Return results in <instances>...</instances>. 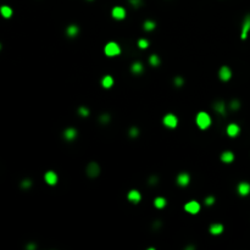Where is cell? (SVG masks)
I'll list each match as a JSON object with an SVG mask.
<instances>
[{
  "label": "cell",
  "mask_w": 250,
  "mask_h": 250,
  "mask_svg": "<svg viewBox=\"0 0 250 250\" xmlns=\"http://www.w3.org/2000/svg\"><path fill=\"white\" fill-rule=\"evenodd\" d=\"M195 122H197V126L200 128V129H207L211 125V117L207 112L205 111H200L195 116Z\"/></svg>",
  "instance_id": "obj_1"
},
{
  "label": "cell",
  "mask_w": 250,
  "mask_h": 250,
  "mask_svg": "<svg viewBox=\"0 0 250 250\" xmlns=\"http://www.w3.org/2000/svg\"><path fill=\"white\" fill-rule=\"evenodd\" d=\"M104 53L106 56L114 57V56H117L121 54V48L116 42H109V43H106V45L104 48Z\"/></svg>",
  "instance_id": "obj_2"
},
{
  "label": "cell",
  "mask_w": 250,
  "mask_h": 250,
  "mask_svg": "<svg viewBox=\"0 0 250 250\" xmlns=\"http://www.w3.org/2000/svg\"><path fill=\"white\" fill-rule=\"evenodd\" d=\"M86 172H87V176L91 177V178H95L100 175V166L98 162H89L87 165V169H86Z\"/></svg>",
  "instance_id": "obj_3"
},
{
  "label": "cell",
  "mask_w": 250,
  "mask_h": 250,
  "mask_svg": "<svg viewBox=\"0 0 250 250\" xmlns=\"http://www.w3.org/2000/svg\"><path fill=\"white\" fill-rule=\"evenodd\" d=\"M162 123L167 127V128H176L177 125H178V117L175 115V114H167V115H165L163 118H162Z\"/></svg>",
  "instance_id": "obj_4"
},
{
  "label": "cell",
  "mask_w": 250,
  "mask_h": 250,
  "mask_svg": "<svg viewBox=\"0 0 250 250\" xmlns=\"http://www.w3.org/2000/svg\"><path fill=\"white\" fill-rule=\"evenodd\" d=\"M249 32H250V14H248L244 20H243V23H241V31H240V39L241 40H245L249 36Z\"/></svg>",
  "instance_id": "obj_5"
},
{
  "label": "cell",
  "mask_w": 250,
  "mask_h": 250,
  "mask_svg": "<svg viewBox=\"0 0 250 250\" xmlns=\"http://www.w3.org/2000/svg\"><path fill=\"white\" fill-rule=\"evenodd\" d=\"M201 209V205L197 201V200H190L184 205V210L186 212L190 214V215H197Z\"/></svg>",
  "instance_id": "obj_6"
},
{
  "label": "cell",
  "mask_w": 250,
  "mask_h": 250,
  "mask_svg": "<svg viewBox=\"0 0 250 250\" xmlns=\"http://www.w3.org/2000/svg\"><path fill=\"white\" fill-rule=\"evenodd\" d=\"M226 133H227L228 137H231V138L238 137L239 133H240V127H239V125H237V123H229V125L227 126V128H226Z\"/></svg>",
  "instance_id": "obj_7"
},
{
  "label": "cell",
  "mask_w": 250,
  "mask_h": 250,
  "mask_svg": "<svg viewBox=\"0 0 250 250\" xmlns=\"http://www.w3.org/2000/svg\"><path fill=\"white\" fill-rule=\"evenodd\" d=\"M176 181H177V184L180 187H187L190 182V176L188 172H181V173H178Z\"/></svg>",
  "instance_id": "obj_8"
},
{
  "label": "cell",
  "mask_w": 250,
  "mask_h": 250,
  "mask_svg": "<svg viewBox=\"0 0 250 250\" xmlns=\"http://www.w3.org/2000/svg\"><path fill=\"white\" fill-rule=\"evenodd\" d=\"M218 77H220V79H221L222 82L229 80L231 77H232V71H231V68H229L228 66H222V67L220 68V71H218Z\"/></svg>",
  "instance_id": "obj_9"
},
{
  "label": "cell",
  "mask_w": 250,
  "mask_h": 250,
  "mask_svg": "<svg viewBox=\"0 0 250 250\" xmlns=\"http://www.w3.org/2000/svg\"><path fill=\"white\" fill-rule=\"evenodd\" d=\"M44 181L46 182V184L49 186H55L59 181V177L56 175V172L54 171H46L45 175H44Z\"/></svg>",
  "instance_id": "obj_10"
},
{
  "label": "cell",
  "mask_w": 250,
  "mask_h": 250,
  "mask_svg": "<svg viewBox=\"0 0 250 250\" xmlns=\"http://www.w3.org/2000/svg\"><path fill=\"white\" fill-rule=\"evenodd\" d=\"M237 192L240 197H246L250 194V183L249 182H240L237 187Z\"/></svg>",
  "instance_id": "obj_11"
},
{
  "label": "cell",
  "mask_w": 250,
  "mask_h": 250,
  "mask_svg": "<svg viewBox=\"0 0 250 250\" xmlns=\"http://www.w3.org/2000/svg\"><path fill=\"white\" fill-rule=\"evenodd\" d=\"M111 16L115 19V20H123L126 17V10L125 8L122 6H115L112 10H111Z\"/></svg>",
  "instance_id": "obj_12"
},
{
  "label": "cell",
  "mask_w": 250,
  "mask_h": 250,
  "mask_svg": "<svg viewBox=\"0 0 250 250\" xmlns=\"http://www.w3.org/2000/svg\"><path fill=\"white\" fill-rule=\"evenodd\" d=\"M127 199H128L129 201L137 204V203L140 201V199H142V194H140L139 190H137V189H132V190L128 192V194H127Z\"/></svg>",
  "instance_id": "obj_13"
},
{
  "label": "cell",
  "mask_w": 250,
  "mask_h": 250,
  "mask_svg": "<svg viewBox=\"0 0 250 250\" xmlns=\"http://www.w3.org/2000/svg\"><path fill=\"white\" fill-rule=\"evenodd\" d=\"M76 137H77V129L76 128H73V127H68V128H66L65 131H63V138L66 139V140H73V139H76Z\"/></svg>",
  "instance_id": "obj_14"
},
{
  "label": "cell",
  "mask_w": 250,
  "mask_h": 250,
  "mask_svg": "<svg viewBox=\"0 0 250 250\" xmlns=\"http://www.w3.org/2000/svg\"><path fill=\"white\" fill-rule=\"evenodd\" d=\"M144 71V65L140 61H135L131 65V72L133 74H142Z\"/></svg>",
  "instance_id": "obj_15"
},
{
  "label": "cell",
  "mask_w": 250,
  "mask_h": 250,
  "mask_svg": "<svg viewBox=\"0 0 250 250\" xmlns=\"http://www.w3.org/2000/svg\"><path fill=\"white\" fill-rule=\"evenodd\" d=\"M212 108H214V110H215L217 114H220V115H224V114H226V104H224V101H222V100L215 101L214 105H212Z\"/></svg>",
  "instance_id": "obj_16"
},
{
  "label": "cell",
  "mask_w": 250,
  "mask_h": 250,
  "mask_svg": "<svg viewBox=\"0 0 250 250\" xmlns=\"http://www.w3.org/2000/svg\"><path fill=\"white\" fill-rule=\"evenodd\" d=\"M101 86L103 88L105 89H109L114 86V77L110 76V74H105L103 78H101Z\"/></svg>",
  "instance_id": "obj_17"
},
{
  "label": "cell",
  "mask_w": 250,
  "mask_h": 250,
  "mask_svg": "<svg viewBox=\"0 0 250 250\" xmlns=\"http://www.w3.org/2000/svg\"><path fill=\"white\" fill-rule=\"evenodd\" d=\"M220 159H221V161L224 162V163H231V162H233V160H234V154H233L232 151H229V150H226V151H223V152L221 154Z\"/></svg>",
  "instance_id": "obj_18"
},
{
  "label": "cell",
  "mask_w": 250,
  "mask_h": 250,
  "mask_svg": "<svg viewBox=\"0 0 250 250\" xmlns=\"http://www.w3.org/2000/svg\"><path fill=\"white\" fill-rule=\"evenodd\" d=\"M223 229H224V227H223L222 223H212V224L210 226V228H209L210 233L214 234V235H218V234H221V233L223 232Z\"/></svg>",
  "instance_id": "obj_19"
},
{
  "label": "cell",
  "mask_w": 250,
  "mask_h": 250,
  "mask_svg": "<svg viewBox=\"0 0 250 250\" xmlns=\"http://www.w3.org/2000/svg\"><path fill=\"white\" fill-rule=\"evenodd\" d=\"M78 33H79V28H78L77 25H70V26L66 28V34H67L70 38H74Z\"/></svg>",
  "instance_id": "obj_20"
},
{
  "label": "cell",
  "mask_w": 250,
  "mask_h": 250,
  "mask_svg": "<svg viewBox=\"0 0 250 250\" xmlns=\"http://www.w3.org/2000/svg\"><path fill=\"white\" fill-rule=\"evenodd\" d=\"M166 204H167V201H166V199L163 197H156L154 199V206L157 209H163L166 206Z\"/></svg>",
  "instance_id": "obj_21"
},
{
  "label": "cell",
  "mask_w": 250,
  "mask_h": 250,
  "mask_svg": "<svg viewBox=\"0 0 250 250\" xmlns=\"http://www.w3.org/2000/svg\"><path fill=\"white\" fill-rule=\"evenodd\" d=\"M0 14H2V16L5 17V19H10L12 16V9L10 6L4 5V6L0 8Z\"/></svg>",
  "instance_id": "obj_22"
},
{
  "label": "cell",
  "mask_w": 250,
  "mask_h": 250,
  "mask_svg": "<svg viewBox=\"0 0 250 250\" xmlns=\"http://www.w3.org/2000/svg\"><path fill=\"white\" fill-rule=\"evenodd\" d=\"M155 27H156V23H155V21H152V20H146V21L143 23V28H144L146 32L154 31Z\"/></svg>",
  "instance_id": "obj_23"
},
{
  "label": "cell",
  "mask_w": 250,
  "mask_h": 250,
  "mask_svg": "<svg viewBox=\"0 0 250 250\" xmlns=\"http://www.w3.org/2000/svg\"><path fill=\"white\" fill-rule=\"evenodd\" d=\"M149 63L151 65V66H159L160 63H161V60H160V57H159V55H156V54H152V55H150V57H149Z\"/></svg>",
  "instance_id": "obj_24"
},
{
  "label": "cell",
  "mask_w": 250,
  "mask_h": 250,
  "mask_svg": "<svg viewBox=\"0 0 250 250\" xmlns=\"http://www.w3.org/2000/svg\"><path fill=\"white\" fill-rule=\"evenodd\" d=\"M111 121V116H110V114H101L100 116H99V122L101 123V125H108L109 122Z\"/></svg>",
  "instance_id": "obj_25"
},
{
  "label": "cell",
  "mask_w": 250,
  "mask_h": 250,
  "mask_svg": "<svg viewBox=\"0 0 250 250\" xmlns=\"http://www.w3.org/2000/svg\"><path fill=\"white\" fill-rule=\"evenodd\" d=\"M77 112H78V115L82 116V117H87V116H89V109L86 108V106H79L78 110H77Z\"/></svg>",
  "instance_id": "obj_26"
},
{
  "label": "cell",
  "mask_w": 250,
  "mask_h": 250,
  "mask_svg": "<svg viewBox=\"0 0 250 250\" xmlns=\"http://www.w3.org/2000/svg\"><path fill=\"white\" fill-rule=\"evenodd\" d=\"M229 109H231V110H233V111H235V110L240 109V101H239L238 99L232 100V101L229 103Z\"/></svg>",
  "instance_id": "obj_27"
},
{
  "label": "cell",
  "mask_w": 250,
  "mask_h": 250,
  "mask_svg": "<svg viewBox=\"0 0 250 250\" xmlns=\"http://www.w3.org/2000/svg\"><path fill=\"white\" fill-rule=\"evenodd\" d=\"M128 135L131 138H137L139 135V128L138 127H131L128 131Z\"/></svg>",
  "instance_id": "obj_28"
},
{
  "label": "cell",
  "mask_w": 250,
  "mask_h": 250,
  "mask_svg": "<svg viewBox=\"0 0 250 250\" xmlns=\"http://www.w3.org/2000/svg\"><path fill=\"white\" fill-rule=\"evenodd\" d=\"M173 84H175L176 87H182V86L184 84V78L181 77V76L175 77V78H173Z\"/></svg>",
  "instance_id": "obj_29"
},
{
  "label": "cell",
  "mask_w": 250,
  "mask_h": 250,
  "mask_svg": "<svg viewBox=\"0 0 250 250\" xmlns=\"http://www.w3.org/2000/svg\"><path fill=\"white\" fill-rule=\"evenodd\" d=\"M138 46H139L140 49H146V48L149 46V40L145 39V38L139 39V40H138Z\"/></svg>",
  "instance_id": "obj_30"
},
{
  "label": "cell",
  "mask_w": 250,
  "mask_h": 250,
  "mask_svg": "<svg viewBox=\"0 0 250 250\" xmlns=\"http://www.w3.org/2000/svg\"><path fill=\"white\" fill-rule=\"evenodd\" d=\"M215 197L214 195H209V197H206L205 199H204V204L206 205V206H211V205H214L215 204Z\"/></svg>",
  "instance_id": "obj_31"
},
{
  "label": "cell",
  "mask_w": 250,
  "mask_h": 250,
  "mask_svg": "<svg viewBox=\"0 0 250 250\" xmlns=\"http://www.w3.org/2000/svg\"><path fill=\"white\" fill-rule=\"evenodd\" d=\"M31 186H32V181H31V180H25V181H22V183H21V187H22L23 189H28V188H31Z\"/></svg>",
  "instance_id": "obj_32"
},
{
  "label": "cell",
  "mask_w": 250,
  "mask_h": 250,
  "mask_svg": "<svg viewBox=\"0 0 250 250\" xmlns=\"http://www.w3.org/2000/svg\"><path fill=\"white\" fill-rule=\"evenodd\" d=\"M128 3L134 8H139L143 4V0H128Z\"/></svg>",
  "instance_id": "obj_33"
},
{
  "label": "cell",
  "mask_w": 250,
  "mask_h": 250,
  "mask_svg": "<svg viewBox=\"0 0 250 250\" xmlns=\"http://www.w3.org/2000/svg\"><path fill=\"white\" fill-rule=\"evenodd\" d=\"M157 181H159L157 176H151V177L149 178V184H150V186H155V184L157 183Z\"/></svg>",
  "instance_id": "obj_34"
},
{
  "label": "cell",
  "mask_w": 250,
  "mask_h": 250,
  "mask_svg": "<svg viewBox=\"0 0 250 250\" xmlns=\"http://www.w3.org/2000/svg\"><path fill=\"white\" fill-rule=\"evenodd\" d=\"M27 248H28V249H34V248H36V245H33V244H29V245H28Z\"/></svg>",
  "instance_id": "obj_35"
},
{
  "label": "cell",
  "mask_w": 250,
  "mask_h": 250,
  "mask_svg": "<svg viewBox=\"0 0 250 250\" xmlns=\"http://www.w3.org/2000/svg\"><path fill=\"white\" fill-rule=\"evenodd\" d=\"M88 2H93V0H88Z\"/></svg>",
  "instance_id": "obj_36"
},
{
  "label": "cell",
  "mask_w": 250,
  "mask_h": 250,
  "mask_svg": "<svg viewBox=\"0 0 250 250\" xmlns=\"http://www.w3.org/2000/svg\"><path fill=\"white\" fill-rule=\"evenodd\" d=\"M0 49H2V45H0Z\"/></svg>",
  "instance_id": "obj_37"
}]
</instances>
